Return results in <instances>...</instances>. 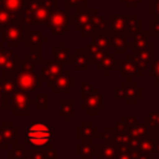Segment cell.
<instances>
[{
	"label": "cell",
	"mask_w": 159,
	"mask_h": 159,
	"mask_svg": "<svg viewBox=\"0 0 159 159\" xmlns=\"http://www.w3.org/2000/svg\"><path fill=\"white\" fill-rule=\"evenodd\" d=\"M53 138V129L52 127L41 120L31 122L25 128V142L30 144L32 148L43 149L47 148Z\"/></svg>",
	"instance_id": "6da1fadb"
},
{
	"label": "cell",
	"mask_w": 159,
	"mask_h": 159,
	"mask_svg": "<svg viewBox=\"0 0 159 159\" xmlns=\"http://www.w3.org/2000/svg\"><path fill=\"white\" fill-rule=\"evenodd\" d=\"M30 27L25 26L20 21H15L12 25L6 27L4 30L2 35V42L7 45V48H17L21 42L25 41L26 36L29 35Z\"/></svg>",
	"instance_id": "7a4b0ae2"
},
{
	"label": "cell",
	"mask_w": 159,
	"mask_h": 159,
	"mask_svg": "<svg viewBox=\"0 0 159 159\" xmlns=\"http://www.w3.org/2000/svg\"><path fill=\"white\" fill-rule=\"evenodd\" d=\"M70 24H71V16L67 11H63L61 9H55L51 11L46 25L51 30L53 35H63L65 32L70 31Z\"/></svg>",
	"instance_id": "3957f363"
},
{
	"label": "cell",
	"mask_w": 159,
	"mask_h": 159,
	"mask_svg": "<svg viewBox=\"0 0 159 159\" xmlns=\"http://www.w3.org/2000/svg\"><path fill=\"white\" fill-rule=\"evenodd\" d=\"M58 7V0H40L37 7L31 14L27 27L31 25H43L47 22V19L52 10Z\"/></svg>",
	"instance_id": "277c9868"
},
{
	"label": "cell",
	"mask_w": 159,
	"mask_h": 159,
	"mask_svg": "<svg viewBox=\"0 0 159 159\" xmlns=\"http://www.w3.org/2000/svg\"><path fill=\"white\" fill-rule=\"evenodd\" d=\"M14 82L16 88L24 92H30L42 84L41 78L32 71H17L14 76Z\"/></svg>",
	"instance_id": "5b68a950"
},
{
	"label": "cell",
	"mask_w": 159,
	"mask_h": 159,
	"mask_svg": "<svg viewBox=\"0 0 159 159\" xmlns=\"http://www.w3.org/2000/svg\"><path fill=\"white\" fill-rule=\"evenodd\" d=\"M47 84L55 93H68L71 88L76 86V77H73L70 71L62 70V72L57 77L47 82Z\"/></svg>",
	"instance_id": "8992f818"
},
{
	"label": "cell",
	"mask_w": 159,
	"mask_h": 159,
	"mask_svg": "<svg viewBox=\"0 0 159 159\" xmlns=\"http://www.w3.org/2000/svg\"><path fill=\"white\" fill-rule=\"evenodd\" d=\"M61 72H62V65L57 63L56 61L47 60V61L43 62V65L41 67V76H40V78H41L42 82H50L51 80L57 77Z\"/></svg>",
	"instance_id": "52a82bcc"
},
{
	"label": "cell",
	"mask_w": 159,
	"mask_h": 159,
	"mask_svg": "<svg viewBox=\"0 0 159 159\" xmlns=\"http://www.w3.org/2000/svg\"><path fill=\"white\" fill-rule=\"evenodd\" d=\"M116 68L119 70L122 75L128 80H130L133 76H138V70H137L133 55H128L125 60H117Z\"/></svg>",
	"instance_id": "ba28073f"
},
{
	"label": "cell",
	"mask_w": 159,
	"mask_h": 159,
	"mask_svg": "<svg viewBox=\"0 0 159 159\" xmlns=\"http://www.w3.org/2000/svg\"><path fill=\"white\" fill-rule=\"evenodd\" d=\"M48 41V39L46 36H42V34L40 31H30L29 35L26 36L24 43L27 48L31 50H40L42 43H46Z\"/></svg>",
	"instance_id": "9c48e42d"
},
{
	"label": "cell",
	"mask_w": 159,
	"mask_h": 159,
	"mask_svg": "<svg viewBox=\"0 0 159 159\" xmlns=\"http://www.w3.org/2000/svg\"><path fill=\"white\" fill-rule=\"evenodd\" d=\"M109 29L112 32L124 35L127 32V17L120 14H112L109 17Z\"/></svg>",
	"instance_id": "30bf717a"
},
{
	"label": "cell",
	"mask_w": 159,
	"mask_h": 159,
	"mask_svg": "<svg viewBox=\"0 0 159 159\" xmlns=\"http://www.w3.org/2000/svg\"><path fill=\"white\" fill-rule=\"evenodd\" d=\"M53 61H56L60 65H72L75 62V55L71 53L70 48L62 47V43L60 45V47L53 48Z\"/></svg>",
	"instance_id": "8fae6325"
},
{
	"label": "cell",
	"mask_w": 159,
	"mask_h": 159,
	"mask_svg": "<svg viewBox=\"0 0 159 159\" xmlns=\"http://www.w3.org/2000/svg\"><path fill=\"white\" fill-rule=\"evenodd\" d=\"M127 32L125 36H134L143 31V22L137 15H127Z\"/></svg>",
	"instance_id": "7c38bea8"
},
{
	"label": "cell",
	"mask_w": 159,
	"mask_h": 159,
	"mask_svg": "<svg viewBox=\"0 0 159 159\" xmlns=\"http://www.w3.org/2000/svg\"><path fill=\"white\" fill-rule=\"evenodd\" d=\"M109 43L112 47L116 48V52L119 53V52H125V48L128 46H130L129 43H127V39L124 35H120V34H116V32H112L109 34Z\"/></svg>",
	"instance_id": "4fadbf2b"
},
{
	"label": "cell",
	"mask_w": 159,
	"mask_h": 159,
	"mask_svg": "<svg viewBox=\"0 0 159 159\" xmlns=\"http://www.w3.org/2000/svg\"><path fill=\"white\" fill-rule=\"evenodd\" d=\"M91 60L92 58L89 57V55L87 53V51H83L82 48H77L76 55H75V62L73 63H75V67L78 71H86L88 63H94Z\"/></svg>",
	"instance_id": "5bb4252c"
},
{
	"label": "cell",
	"mask_w": 159,
	"mask_h": 159,
	"mask_svg": "<svg viewBox=\"0 0 159 159\" xmlns=\"http://www.w3.org/2000/svg\"><path fill=\"white\" fill-rule=\"evenodd\" d=\"M97 65H98V70L102 71V72H104L106 76H108L109 72L113 70V67H116V65H117L116 56H114L113 53L108 52V53H106V55L103 56V58H102Z\"/></svg>",
	"instance_id": "9a60e30c"
},
{
	"label": "cell",
	"mask_w": 159,
	"mask_h": 159,
	"mask_svg": "<svg viewBox=\"0 0 159 159\" xmlns=\"http://www.w3.org/2000/svg\"><path fill=\"white\" fill-rule=\"evenodd\" d=\"M149 32H139L137 35L133 36V41H132V46H133V51H140L148 47L149 45Z\"/></svg>",
	"instance_id": "2e32d148"
},
{
	"label": "cell",
	"mask_w": 159,
	"mask_h": 159,
	"mask_svg": "<svg viewBox=\"0 0 159 159\" xmlns=\"http://www.w3.org/2000/svg\"><path fill=\"white\" fill-rule=\"evenodd\" d=\"M26 0H4V9L12 14L16 19L20 16Z\"/></svg>",
	"instance_id": "e0dca14e"
},
{
	"label": "cell",
	"mask_w": 159,
	"mask_h": 159,
	"mask_svg": "<svg viewBox=\"0 0 159 159\" xmlns=\"http://www.w3.org/2000/svg\"><path fill=\"white\" fill-rule=\"evenodd\" d=\"M93 43L99 46L103 50H109L111 43H109V34L104 31H97L93 34Z\"/></svg>",
	"instance_id": "ac0fdd59"
},
{
	"label": "cell",
	"mask_w": 159,
	"mask_h": 159,
	"mask_svg": "<svg viewBox=\"0 0 159 159\" xmlns=\"http://www.w3.org/2000/svg\"><path fill=\"white\" fill-rule=\"evenodd\" d=\"M108 52H109L108 50H103V48H101L99 46H97V45H94V43H91V45L87 46V53H88L89 57L93 60V62H94V60H96V63H98V62L103 58V56H104L106 53H108Z\"/></svg>",
	"instance_id": "d6986e66"
},
{
	"label": "cell",
	"mask_w": 159,
	"mask_h": 159,
	"mask_svg": "<svg viewBox=\"0 0 159 159\" xmlns=\"http://www.w3.org/2000/svg\"><path fill=\"white\" fill-rule=\"evenodd\" d=\"M16 17L10 14L6 9L1 7L0 9V31H4L6 27H9L10 25H12L15 22Z\"/></svg>",
	"instance_id": "ffe728a7"
},
{
	"label": "cell",
	"mask_w": 159,
	"mask_h": 159,
	"mask_svg": "<svg viewBox=\"0 0 159 159\" xmlns=\"http://www.w3.org/2000/svg\"><path fill=\"white\" fill-rule=\"evenodd\" d=\"M150 70H152V71H149V75H150L152 77L154 76L155 86L159 87V60H157V61H154V62L152 63Z\"/></svg>",
	"instance_id": "44dd1931"
},
{
	"label": "cell",
	"mask_w": 159,
	"mask_h": 159,
	"mask_svg": "<svg viewBox=\"0 0 159 159\" xmlns=\"http://www.w3.org/2000/svg\"><path fill=\"white\" fill-rule=\"evenodd\" d=\"M152 36H157L159 37V19H153L149 21V31H148Z\"/></svg>",
	"instance_id": "7402d4cb"
},
{
	"label": "cell",
	"mask_w": 159,
	"mask_h": 159,
	"mask_svg": "<svg viewBox=\"0 0 159 159\" xmlns=\"http://www.w3.org/2000/svg\"><path fill=\"white\" fill-rule=\"evenodd\" d=\"M66 4L76 9H84L87 5V0H66Z\"/></svg>",
	"instance_id": "603a6c76"
},
{
	"label": "cell",
	"mask_w": 159,
	"mask_h": 159,
	"mask_svg": "<svg viewBox=\"0 0 159 159\" xmlns=\"http://www.w3.org/2000/svg\"><path fill=\"white\" fill-rule=\"evenodd\" d=\"M150 12L159 19V0H150Z\"/></svg>",
	"instance_id": "cb8c5ba5"
},
{
	"label": "cell",
	"mask_w": 159,
	"mask_h": 159,
	"mask_svg": "<svg viewBox=\"0 0 159 159\" xmlns=\"http://www.w3.org/2000/svg\"><path fill=\"white\" fill-rule=\"evenodd\" d=\"M143 0H124V2L127 4V7L132 9V7H137L139 2H142Z\"/></svg>",
	"instance_id": "d4e9b609"
},
{
	"label": "cell",
	"mask_w": 159,
	"mask_h": 159,
	"mask_svg": "<svg viewBox=\"0 0 159 159\" xmlns=\"http://www.w3.org/2000/svg\"><path fill=\"white\" fill-rule=\"evenodd\" d=\"M4 7V0H0V9Z\"/></svg>",
	"instance_id": "484cf974"
},
{
	"label": "cell",
	"mask_w": 159,
	"mask_h": 159,
	"mask_svg": "<svg viewBox=\"0 0 159 159\" xmlns=\"http://www.w3.org/2000/svg\"><path fill=\"white\" fill-rule=\"evenodd\" d=\"M116 1H118V2H124V0H116Z\"/></svg>",
	"instance_id": "4316f807"
}]
</instances>
